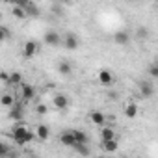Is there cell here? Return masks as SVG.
<instances>
[{
    "instance_id": "obj_15",
    "label": "cell",
    "mask_w": 158,
    "mask_h": 158,
    "mask_svg": "<svg viewBox=\"0 0 158 158\" xmlns=\"http://www.w3.org/2000/svg\"><path fill=\"white\" fill-rule=\"evenodd\" d=\"M99 128H101V141H102V139H114V138H115V128H114V127L102 125V127H99Z\"/></svg>"
},
{
    "instance_id": "obj_21",
    "label": "cell",
    "mask_w": 158,
    "mask_h": 158,
    "mask_svg": "<svg viewBox=\"0 0 158 158\" xmlns=\"http://www.w3.org/2000/svg\"><path fill=\"white\" fill-rule=\"evenodd\" d=\"M125 115H127L128 119H134V117L138 115V106H136L134 102H128V104L125 106Z\"/></svg>"
},
{
    "instance_id": "obj_17",
    "label": "cell",
    "mask_w": 158,
    "mask_h": 158,
    "mask_svg": "<svg viewBox=\"0 0 158 158\" xmlns=\"http://www.w3.org/2000/svg\"><path fill=\"white\" fill-rule=\"evenodd\" d=\"M0 104L6 106V108H11V106L15 104V97H13V93H2V95H0Z\"/></svg>"
},
{
    "instance_id": "obj_27",
    "label": "cell",
    "mask_w": 158,
    "mask_h": 158,
    "mask_svg": "<svg viewBox=\"0 0 158 158\" xmlns=\"http://www.w3.org/2000/svg\"><path fill=\"white\" fill-rule=\"evenodd\" d=\"M149 74H151L152 78H158V65H156V63H151V65H149Z\"/></svg>"
},
{
    "instance_id": "obj_26",
    "label": "cell",
    "mask_w": 158,
    "mask_h": 158,
    "mask_svg": "<svg viewBox=\"0 0 158 158\" xmlns=\"http://www.w3.org/2000/svg\"><path fill=\"white\" fill-rule=\"evenodd\" d=\"M47 112H48V106H47V104H43V102H41V104H37V106H35V114L45 115Z\"/></svg>"
},
{
    "instance_id": "obj_9",
    "label": "cell",
    "mask_w": 158,
    "mask_h": 158,
    "mask_svg": "<svg viewBox=\"0 0 158 158\" xmlns=\"http://www.w3.org/2000/svg\"><path fill=\"white\" fill-rule=\"evenodd\" d=\"M89 119H91V123H93V125H97V127L106 125V115H104L102 112H99V110H93V112L89 114Z\"/></svg>"
},
{
    "instance_id": "obj_22",
    "label": "cell",
    "mask_w": 158,
    "mask_h": 158,
    "mask_svg": "<svg viewBox=\"0 0 158 158\" xmlns=\"http://www.w3.org/2000/svg\"><path fill=\"white\" fill-rule=\"evenodd\" d=\"M34 139H35V134H34L32 130H28V132H26V134H24L23 138H19V139H17L15 143H17V145H26V143H32Z\"/></svg>"
},
{
    "instance_id": "obj_6",
    "label": "cell",
    "mask_w": 158,
    "mask_h": 158,
    "mask_svg": "<svg viewBox=\"0 0 158 158\" xmlns=\"http://www.w3.org/2000/svg\"><path fill=\"white\" fill-rule=\"evenodd\" d=\"M97 78H99V84L101 86H112L114 84V74L108 69H101L99 74H97Z\"/></svg>"
},
{
    "instance_id": "obj_25",
    "label": "cell",
    "mask_w": 158,
    "mask_h": 158,
    "mask_svg": "<svg viewBox=\"0 0 158 158\" xmlns=\"http://www.w3.org/2000/svg\"><path fill=\"white\" fill-rule=\"evenodd\" d=\"M136 35H138V39H147L149 37V30L147 28H138Z\"/></svg>"
},
{
    "instance_id": "obj_16",
    "label": "cell",
    "mask_w": 158,
    "mask_h": 158,
    "mask_svg": "<svg viewBox=\"0 0 158 158\" xmlns=\"http://www.w3.org/2000/svg\"><path fill=\"white\" fill-rule=\"evenodd\" d=\"M130 41V37H128V32H125V30H119V32H115L114 34V43H117V45H127Z\"/></svg>"
},
{
    "instance_id": "obj_3",
    "label": "cell",
    "mask_w": 158,
    "mask_h": 158,
    "mask_svg": "<svg viewBox=\"0 0 158 158\" xmlns=\"http://www.w3.org/2000/svg\"><path fill=\"white\" fill-rule=\"evenodd\" d=\"M43 43L48 45V47H58L61 43V35L56 32V30H48L45 35H43Z\"/></svg>"
},
{
    "instance_id": "obj_12",
    "label": "cell",
    "mask_w": 158,
    "mask_h": 158,
    "mask_svg": "<svg viewBox=\"0 0 158 158\" xmlns=\"http://www.w3.org/2000/svg\"><path fill=\"white\" fill-rule=\"evenodd\" d=\"M101 147H102L104 152H115L117 147H119L117 138H114V139H102V141H101Z\"/></svg>"
},
{
    "instance_id": "obj_29",
    "label": "cell",
    "mask_w": 158,
    "mask_h": 158,
    "mask_svg": "<svg viewBox=\"0 0 158 158\" xmlns=\"http://www.w3.org/2000/svg\"><path fill=\"white\" fill-rule=\"evenodd\" d=\"M8 76H10V73H6V71H0V80H2V82H8Z\"/></svg>"
},
{
    "instance_id": "obj_31",
    "label": "cell",
    "mask_w": 158,
    "mask_h": 158,
    "mask_svg": "<svg viewBox=\"0 0 158 158\" xmlns=\"http://www.w3.org/2000/svg\"><path fill=\"white\" fill-rule=\"evenodd\" d=\"M0 19H2V15H0Z\"/></svg>"
},
{
    "instance_id": "obj_19",
    "label": "cell",
    "mask_w": 158,
    "mask_h": 158,
    "mask_svg": "<svg viewBox=\"0 0 158 158\" xmlns=\"http://www.w3.org/2000/svg\"><path fill=\"white\" fill-rule=\"evenodd\" d=\"M58 73L63 74V76H69V74L73 73L71 63H69V61H60V63H58Z\"/></svg>"
},
{
    "instance_id": "obj_24",
    "label": "cell",
    "mask_w": 158,
    "mask_h": 158,
    "mask_svg": "<svg viewBox=\"0 0 158 158\" xmlns=\"http://www.w3.org/2000/svg\"><path fill=\"white\" fill-rule=\"evenodd\" d=\"M8 2L11 4V6H19V8H28L30 4H32V0H8Z\"/></svg>"
},
{
    "instance_id": "obj_8",
    "label": "cell",
    "mask_w": 158,
    "mask_h": 158,
    "mask_svg": "<svg viewBox=\"0 0 158 158\" xmlns=\"http://www.w3.org/2000/svg\"><path fill=\"white\" fill-rule=\"evenodd\" d=\"M139 93H141L143 99H151L154 95V86L151 82H141L139 84Z\"/></svg>"
},
{
    "instance_id": "obj_13",
    "label": "cell",
    "mask_w": 158,
    "mask_h": 158,
    "mask_svg": "<svg viewBox=\"0 0 158 158\" xmlns=\"http://www.w3.org/2000/svg\"><path fill=\"white\" fill-rule=\"evenodd\" d=\"M10 119H11V121H21V119H23V104L15 102V104L10 108Z\"/></svg>"
},
{
    "instance_id": "obj_14",
    "label": "cell",
    "mask_w": 158,
    "mask_h": 158,
    "mask_svg": "<svg viewBox=\"0 0 158 158\" xmlns=\"http://www.w3.org/2000/svg\"><path fill=\"white\" fill-rule=\"evenodd\" d=\"M23 82V74L19 73V71H13V73H10V76H8V86L10 88H15V86H19Z\"/></svg>"
},
{
    "instance_id": "obj_5",
    "label": "cell",
    "mask_w": 158,
    "mask_h": 158,
    "mask_svg": "<svg viewBox=\"0 0 158 158\" xmlns=\"http://www.w3.org/2000/svg\"><path fill=\"white\" fill-rule=\"evenodd\" d=\"M52 104L56 110H65V108H69V97L63 93H56L52 99Z\"/></svg>"
},
{
    "instance_id": "obj_20",
    "label": "cell",
    "mask_w": 158,
    "mask_h": 158,
    "mask_svg": "<svg viewBox=\"0 0 158 158\" xmlns=\"http://www.w3.org/2000/svg\"><path fill=\"white\" fill-rule=\"evenodd\" d=\"M6 156H13L11 145L6 141H0V158H6Z\"/></svg>"
},
{
    "instance_id": "obj_2",
    "label": "cell",
    "mask_w": 158,
    "mask_h": 158,
    "mask_svg": "<svg viewBox=\"0 0 158 158\" xmlns=\"http://www.w3.org/2000/svg\"><path fill=\"white\" fill-rule=\"evenodd\" d=\"M21 99L23 102H30L32 99H35V88L32 84H26V82H21Z\"/></svg>"
},
{
    "instance_id": "obj_11",
    "label": "cell",
    "mask_w": 158,
    "mask_h": 158,
    "mask_svg": "<svg viewBox=\"0 0 158 158\" xmlns=\"http://www.w3.org/2000/svg\"><path fill=\"white\" fill-rule=\"evenodd\" d=\"M60 143L65 145V147H73V145L76 143V139H74V136H73L71 130H65V132L60 134Z\"/></svg>"
},
{
    "instance_id": "obj_28",
    "label": "cell",
    "mask_w": 158,
    "mask_h": 158,
    "mask_svg": "<svg viewBox=\"0 0 158 158\" xmlns=\"http://www.w3.org/2000/svg\"><path fill=\"white\" fill-rule=\"evenodd\" d=\"M8 35H10V32H8L6 28H2V26H0V43H2V41L8 37Z\"/></svg>"
},
{
    "instance_id": "obj_7",
    "label": "cell",
    "mask_w": 158,
    "mask_h": 158,
    "mask_svg": "<svg viewBox=\"0 0 158 158\" xmlns=\"http://www.w3.org/2000/svg\"><path fill=\"white\" fill-rule=\"evenodd\" d=\"M63 45H65L67 50H76V48H78V37H76L74 34H67V35L63 37Z\"/></svg>"
},
{
    "instance_id": "obj_23",
    "label": "cell",
    "mask_w": 158,
    "mask_h": 158,
    "mask_svg": "<svg viewBox=\"0 0 158 158\" xmlns=\"http://www.w3.org/2000/svg\"><path fill=\"white\" fill-rule=\"evenodd\" d=\"M11 13H13V17H15V19H26V17H28L26 10H24V8H19V6H13Z\"/></svg>"
},
{
    "instance_id": "obj_30",
    "label": "cell",
    "mask_w": 158,
    "mask_h": 158,
    "mask_svg": "<svg viewBox=\"0 0 158 158\" xmlns=\"http://www.w3.org/2000/svg\"><path fill=\"white\" fill-rule=\"evenodd\" d=\"M125 2H132V0H125Z\"/></svg>"
},
{
    "instance_id": "obj_18",
    "label": "cell",
    "mask_w": 158,
    "mask_h": 158,
    "mask_svg": "<svg viewBox=\"0 0 158 158\" xmlns=\"http://www.w3.org/2000/svg\"><path fill=\"white\" fill-rule=\"evenodd\" d=\"M71 132H73V136H74L76 143H88V134H86L84 130H78V128H73Z\"/></svg>"
},
{
    "instance_id": "obj_1",
    "label": "cell",
    "mask_w": 158,
    "mask_h": 158,
    "mask_svg": "<svg viewBox=\"0 0 158 158\" xmlns=\"http://www.w3.org/2000/svg\"><path fill=\"white\" fill-rule=\"evenodd\" d=\"M28 130H30V127H28L23 119H21V121H15V125L11 127V139H13V141H17V139H19V138H23Z\"/></svg>"
},
{
    "instance_id": "obj_10",
    "label": "cell",
    "mask_w": 158,
    "mask_h": 158,
    "mask_svg": "<svg viewBox=\"0 0 158 158\" xmlns=\"http://www.w3.org/2000/svg\"><path fill=\"white\" fill-rule=\"evenodd\" d=\"M34 134H35V138H37V139H41V141H47V139L50 138V130H48V127H47V125H37Z\"/></svg>"
},
{
    "instance_id": "obj_4",
    "label": "cell",
    "mask_w": 158,
    "mask_h": 158,
    "mask_svg": "<svg viewBox=\"0 0 158 158\" xmlns=\"http://www.w3.org/2000/svg\"><path fill=\"white\" fill-rule=\"evenodd\" d=\"M37 50H39V45H37L34 39H30V41H26L24 47H23V56H24V58H34V56L37 54Z\"/></svg>"
}]
</instances>
